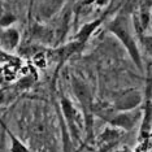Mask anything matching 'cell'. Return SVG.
<instances>
[{
  "instance_id": "6da1fadb",
  "label": "cell",
  "mask_w": 152,
  "mask_h": 152,
  "mask_svg": "<svg viewBox=\"0 0 152 152\" xmlns=\"http://www.w3.org/2000/svg\"><path fill=\"white\" fill-rule=\"evenodd\" d=\"M109 31L118 38V40L125 46L126 51L129 52L131 60L134 61V64L137 65L139 69H142V57L139 48H138L135 39L133 35V27H131V20L130 17L125 15V13H121L110 22L109 25Z\"/></svg>"
},
{
  "instance_id": "7a4b0ae2",
  "label": "cell",
  "mask_w": 152,
  "mask_h": 152,
  "mask_svg": "<svg viewBox=\"0 0 152 152\" xmlns=\"http://www.w3.org/2000/svg\"><path fill=\"white\" fill-rule=\"evenodd\" d=\"M72 86H73V91L77 99L81 103L82 108H83L85 118H86V130H87V135H90L92 129V113H94V105H92V96L90 92L88 87L83 82H81L77 78H73L72 81Z\"/></svg>"
},
{
  "instance_id": "3957f363",
  "label": "cell",
  "mask_w": 152,
  "mask_h": 152,
  "mask_svg": "<svg viewBox=\"0 0 152 152\" xmlns=\"http://www.w3.org/2000/svg\"><path fill=\"white\" fill-rule=\"evenodd\" d=\"M142 102V95L137 90H127L122 92L120 96H117L113 102V107L116 110L120 112H129L135 109Z\"/></svg>"
},
{
  "instance_id": "277c9868",
  "label": "cell",
  "mask_w": 152,
  "mask_h": 152,
  "mask_svg": "<svg viewBox=\"0 0 152 152\" xmlns=\"http://www.w3.org/2000/svg\"><path fill=\"white\" fill-rule=\"evenodd\" d=\"M139 117H140V113L137 112V110H129V112H121V113H116L115 110L107 118V121L113 126L121 127L124 130H131L135 126Z\"/></svg>"
},
{
  "instance_id": "5b68a950",
  "label": "cell",
  "mask_w": 152,
  "mask_h": 152,
  "mask_svg": "<svg viewBox=\"0 0 152 152\" xmlns=\"http://www.w3.org/2000/svg\"><path fill=\"white\" fill-rule=\"evenodd\" d=\"M61 109H63L65 120L68 121V125H69V129H70L72 135H73V138L77 139L78 138V125H79L77 110L74 109L70 100L66 98H61Z\"/></svg>"
},
{
  "instance_id": "8992f818",
  "label": "cell",
  "mask_w": 152,
  "mask_h": 152,
  "mask_svg": "<svg viewBox=\"0 0 152 152\" xmlns=\"http://www.w3.org/2000/svg\"><path fill=\"white\" fill-rule=\"evenodd\" d=\"M20 42V33L16 29L8 27L1 31V47L4 50H15Z\"/></svg>"
},
{
  "instance_id": "52a82bcc",
  "label": "cell",
  "mask_w": 152,
  "mask_h": 152,
  "mask_svg": "<svg viewBox=\"0 0 152 152\" xmlns=\"http://www.w3.org/2000/svg\"><path fill=\"white\" fill-rule=\"evenodd\" d=\"M82 44H83V43H81V42H78V40H77V42H73V43L68 44V46H65V47H61L60 50H56V51H53V52H52L53 58H56V60H58V61L66 60L70 55H73L74 52H77Z\"/></svg>"
},
{
  "instance_id": "ba28073f",
  "label": "cell",
  "mask_w": 152,
  "mask_h": 152,
  "mask_svg": "<svg viewBox=\"0 0 152 152\" xmlns=\"http://www.w3.org/2000/svg\"><path fill=\"white\" fill-rule=\"evenodd\" d=\"M64 0H43L40 7V13L43 17H51L60 9Z\"/></svg>"
},
{
  "instance_id": "9c48e42d",
  "label": "cell",
  "mask_w": 152,
  "mask_h": 152,
  "mask_svg": "<svg viewBox=\"0 0 152 152\" xmlns=\"http://www.w3.org/2000/svg\"><path fill=\"white\" fill-rule=\"evenodd\" d=\"M100 22H102V20H95V21L88 22V23H86V25L82 26L81 30H79V33L77 34V40L78 42L85 43L86 40L90 38V35L94 33V30L100 25Z\"/></svg>"
},
{
  "instance_id": "30bf717a",
  "label": "cell",
  "mask_w": 152,
  "mask_h": 152,
  "mask_svg": "<svg viewBox=\"0 0 152 152\" xmlns=\"http://www.w3.org/2000/svg\"><path fill=\"white\" fill-rule=\"evenodd\" d=\"M1 126H3V129L5 130V133L8 134L9 139H11V152H30L29 148H27L25 144H23L22 142L8 129V127H5L4 124H1Z\"/></svg>"
},
{
  "instance_id": "8fae6325",
  "label": "cell",
  "mask_w": 152,
  "mask_h": 152,
  "mask_svg": "<svg viewBox=\"0 0 152 152\" xmlns=\"http://www.w3.org/2000/svg\"><path fill=\"white\" fill-rule=\"evenodd\" d=\"M152 126V104L151 102H147L146 109H144V118H143V125H142V133L140 137L146 138L148 137V131Z\"/></svg>"
},
{
  "instance_id": "7c38bea8",
  "label": "cell",
  "mask_w": 152,
  "mask_h": 152,
  "mask_svg": "<svg viewBox=\"0 0 152 152\" xmlns=\"http://www.w3.org/2000/svg\"><path fill=\"white\" fill-rule=\"evenodd\" d=\"M120 135V133L117 130H110V129H107L104 133L100 135V142H112V140H115L117 139Z\"/></svg>"
},
{
  "instance_id": "4fadbf2b",
  "label": "cell",
  "mask_w": 152,
  "mask_h": 152,
  "mask_svg": "<svg viewBox=\"0 0 152 152\" xmlns=\"http://www.w3.org/2000/svg\"><path fill=\"white\" fill-rule=\"evenodd\" d=\"M142 43L146 47V51L152 56V37H142Z\"/></svg>"
},
{
  "instance_id": "5bb4252c",
  "label": "cell",
  "mask_w": 152,
  "mask_h": 152,
  "mask_svg": "<svg viewBox=\"0 0 152 152\" xmlns=\"http://www.w3.org/2000/svg\"><path fill=\"white\" fill-rule=\"evenodd\" d=\"M15 21H16V17H15V16H12V15H5V16L1 17V26H3V27L11 26Z\"/></svg>"
},
{
  "instance_id": "9a60e30c",
  "label": "cell",
  "mask_w": 152,
  "mask_h": 152,
  "mask_svg": "<svg viewBox=\"0 0 152 152\" xmlns=\"http://www.w3.org/2000/svg\"><path fill=\"white\" fill-rule=\"evenodd\" d=\"M95 1H96V4H98V5L103 7V5H107V4H108L110 0H95Z\"/></svg>"
},
{
  "instance_id": "2e32d148",
  "label": "cell",
  "mask_w": 152,
  "mask_h": 152,
  "mask_svg": "<svg viewBox=\"0 0 152 152\" xmlns=\"http://www.w3.org/2000/svg\"><path fill=\"white\" fill-rule=\"evenodd\" d=\"M151 21H152V17H151Z\"/></svg>"
}]
</instances>
